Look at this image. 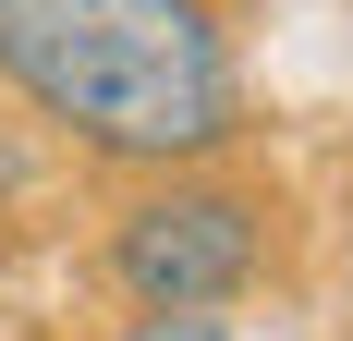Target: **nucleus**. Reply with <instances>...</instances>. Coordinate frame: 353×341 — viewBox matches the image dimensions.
Here are the masks:
<instances>
[{"label":"nucleus","mask_w":353,"mask_h":341,"mask_svg":"<svg viewBox=\"0 0 353 341\" xmlns=\"http://www.w3.org/2000/svg\"><path fill=\"white\" fill-rule=\"evenodd\" d=\"M110 269H122L134 305H232L268 269V207L232 195V183H159V195L122 207Z\"/></svg>","instance_id":"f03ea898"},{"label":"nucleus","mask_w":353,"mask_h":341,"mask_svg":"<svg viewBox=\"0 0 353 341\" xmlns=\"http://www.w3.org/2000/svg\"><path fill=\"white\" fill-rule=\"evenodd\" d=\"M122 341H232V329H219L208 305H146V317H134Z\"/></svg>","instance_id":"7ed1b4c3"},{"label":"nucleus","mask_w":353,"mask_h":341,"mask_svg":"<svg viewBox=\"0 0 353 341\" xmlns=\"http://www.w3.org/2000/svg\"><path fill=\"white\" fill-rule=\"evenodd\" d=\"M0 86L134 170L232 135V37L208 0H0Z\"/></svg>","instance_id":"f257e3e1"}]
</instances>
